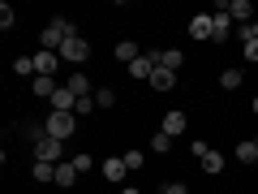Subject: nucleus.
I'll return each instance as SVG.
<instances>
[{
  "label": "nucleus",
  "instance_id": "nucleus-1",
  "mask_svg": "<svg viewBox=\"0 0 258 194\" xmlns=\"http://www.w3.org/2000/svg\"><path fill=\"white\" fill-rule=\"evenodd\" d=\"M69 35H78L74 22H69V18H52V22L43 26V35H39V47H43V52H60Z\"/></svg>",
  "mask_w": 258,
  "mask_h": 194
},
{
  "label": "nucleus",
  "instance_id": "nucleus-2",
  "mask_svg": "<svg viewBox=\"0 0 258 194\" xmlns=\"http://www.w3.org/2000/svg\"><path fill=\"white\" fill-rule=\"evenodd\" d=\"M43 129H47V134H52V138H74V134H78V117H74V112H47V117H43Z\"/></svg>",
  "mask_w": 258,
  "mask_h": 194
},
{
  "label": "nucleus",
  "instance_id": "nucleus-3",
  "mask_svg": "<svg viewBox=\"0 0 258 194\" xmlns=\"http://www.w3.org/2000/svg\"><path fill=\"white\" fill-rule=\"evenodd\" d=\"M35 160H43V164H64V142L52 138V134H43V138L35 142Z\"/></svg>",
  "mask_w": 258,
  "mask_h": 194
},
{
  "label": "nucleus",
  "instance_id": "nucleus-4",
  "mask_svg": "<svg viewBox=\"0 0 258 194\" xmlns=\"http://www.w3.org/2000/svg\"><path fill=\"white\" fill-rule=\"evenodd\" d=\"M86 56H91V43H86L82 35H69V39H64V47H60V61H69V65H82Z\"/></svg>",
  "mask_w": 258,
  "mask_h": 194
},
{
  "label": "nucleus",
  "instance_id": "nucleus-5",
  "mask_svg": "<svg viewBox=\"0 0 258 194\" xmlns=\"http://www.w3.org/2000/svg\"><path fill=\"white\" fill-rule=\"evenodd\" d=\"M215 9H224L232 22H241V26H249V22H254V5H249V0H220Z\"/></svg>",
  "mask_w": 258,
  "mask_h": 194
},
{
  "label": "nucleus",
  "instance_id": "nucleus-6",
  "mask_svg": "<svg viewBox=\"0 0 258 194\" xmlns=\"http://www.w3.org/2000/svg\"><path fill=\"white\" fill-rule=\"evenodd\" d=\"M56 69H60V52H43L39 47L35 52V78H52Z\"/></svg>",
  "mask_w": 258,
  "mask_h": 194
},
{
  "label": "nucleus",
  "instance_id": "nucleus-7",
  "mask_svg": "<svg viewBox=\"0 0 258 194\" xmlns=\"http://www.w3.org/2000/svg\"><path fill=\"white\" fill-rule=\"evenodd\" d=\"M99 173H103V181H112V185H116V181H125L129 164H125V156H108V160L99 164Z\"/></svg>",
  "mask_w": 258,
  "mask_h": 194
},
{
  "label": "nucleus",
  "instance_id": "nucleus-8",
  "mask_svg": "<svg viewBox=\"0 0 258 194\" xmlns=\"http://www.w3.org/2000/svg\"><path fill=\"white\" fill-rule=\"evenodd\" d=\"M189 39H215V18L211 13H194L189 18Z\"/></svg>",
  "mask_w": 258,
  "mask_h": 194
},
{
  "label": "nucleus",
  "instance_id": "nucleus-9",
  "mask_svg": "<svg viewBox=\"0 0 258 194\" xmlns=\"http://www.w3.org/2000/svg\"><path fill=\"white\" fill-rule=\"evenodd\" d=\"M185 129H189V117H185V112H164V125H159V134H168V138H181Z\"/></svg>",
  "mask_w": 258,
  "mask_h": 194
},
{
  "label": "nucleus",
  "instance_id": "nucleus-10",
  "mask_svg": "<svg viewBox=\"0 0 258 194\" xmlns=\"http://www.w3.org/2000/svg\"><path fill=\"white\" fill-rule=\"evenodd\" d=\"M64 86H69V91H74L78 100H86V95H95V82H91V78L82 74V69H74V74H69V82H64Z\"/></svg>",
  "mask_w": 258,
  "mask_h": 194
},
{
  "label": "nucleus",
  "instance_id": "nucleus-11",
  "mask_svg": "<svg viewBox=\"0 0 258 194\" xmlns=\"http://www.w3.org/2000/svg\"><path fill=\"white\" fill-rule=\"evenodd\" d=\"M47 104H52V112H74V108H78V95H74L69 86L60 82V91H56V95H52Z\"/></svg>",
  "mask_w": 258,
  "mask_h": 194
},
{
  "label": "nucleus",
  "instance_id": "nucleus-12",
  "mask_svg": "<svg viewBox=\"0 0 258 194\" xmlns=\"http://www.w3.org/2000/svg\"><path fill=\"white\" fill-rule=\"evenodd\" d=\"M181 65H185L181 47H164V52H159V69H172V74H181Z\"/></svg>",
  "mask_w": 258,
  "mask_h": 194
},
{
  "label": "nucleus",
  "instance_id": "nucleus-13",
  "mask_svg": "<svg viewBox=\"0 0 258 194\" xmlns=\"http://www.w3.org/2000/svg\"><path fill=\"white\" fill-rule=\"evenodd\" d=\"M112 52H116V61H125V65H134V61H138V56H142V47L134 43V39H125V43H116V47H112Z\"/></svg>",
  "mask_w": 258,
  "mask_h": 194
},
{
  "label": "nucleus",
  "instance_id": "nucleus-14",
  "mask_svg": "<svg viewBox=\"0 0 258 194\" xmlns=\"http://www.w3.org/2000/svg\"><path fill=\"white\" fill-rule=\"evenodd\" d=\"M30 91H35L39 100H52V95L60 91V82H56V78H35V82H30Z\"/></svg>",
  "mask_w": 258,
  "mask_h": 194
},
{
  "label": "nucleus",
  "instance_id": "nucleus-15",
  "mask_svg": "<svg viewBox=\"0 0 258 194\" xmlns=\"http://www.w3.org/2000/svg\"><path fill=\"white\" fill-rule=\"evenodd\" d=\"M211 18H215V43H224V39L232 35V18H228V13H224V9H215Z\"/></svg>",
  "mask_w": 258,
  "mask_h": 194
},
{
  "label": "nucleus",
  "instance_id": "nucleus-16",
  "mask_svg": "<svg viewBox=\"0 0 258 194\" xmlns=\"http://www.w3.org/2000/svg\"><path fill=\"white\" fill-rule=\"evenodd\" d=\"M151 86H155V91H172L176 74H172V69H155V74H151Z\"/></svg>",
  "mask_w": 258,
  "mask_h": 194
},
{
  "label": "nucleus",
  "instance_id": "nucleus-17",
  "mask_svg": "<svg viewBox=\"0 0 258 194\" xmlns=\"http://www.w3.org/2000/svg\"><path fill=\"white\" fill-rule=\"evenodd\" d=\"M198 164H203V173H211V177H220V173H224V156H220V151H207Z\"/></svg>",
  "mask_w": 258,
  "mask_h": 194
},
{
  "label": "nucleus",
  "instance_id": "nucleus-18",
  "mask_svg": "<svg viewBox=\"0 0 258 194\" xmlns=\"http://www.w3.org/2000/svg\"><path fill=\"white\" fill-rule=\"evenodd\" d=\"M237 160H241V164H258V142L254 138L237 142Z\"/></svg>",
  "mask_w": 258,
  "mask_h": 194
},
{
  "label": "nucleus",
  "instance_id": "nucleus-19",
  "mask_svg": "<svg viewBox=\"0 0 258 194\" xmlns=\"http://www.w3.org/2000/svg\"><path fill=\"white\" fill-rule=\"evenodd\" d=\"M35 181H39V185H56V164H43V160H35Z\"/></svg>",
  "mask_w": 258,
  "mask_h": 194
},
{
  "label": "nucleus",
  "instance_id": "nucleus-20",
  "mask_svg": "<svg viewBox=\"0 0 258 194\" xmlns=\"http://www.w3.org/2000/svg\"><path fill=\"white\" fill-rule=\"evenodd\" d=\"M74 181H78V168H74V160L56 164V185H74Z\"/></svg>",
  "mask_w": 258,
  "mask_h": 194
},
{
  "label": "nucleus",
  "instance_id": "nucleus-21",
  "mask_svg": "<svg viewBox=\"0 0 258 194\" xmlns=\"http://www.w3.org/2000/svg\"><path fill=\"white\" fill-rule=\"evenodd\" d=\"M241 82H245V74H241L237 65H232V69H224V74H220V86H224V91H237Z\"/></svg>",
  "mask_w": 258,
  "mask_h": 194
},
{
  "label": "nucleus",
  "instance_id": "nucleus-22",
  "mask_svg": "<svg viewBox=\"0 0 258 194\" xmlns=\"http://www.w3.org/2000/svg\"><path fill=\"white\" fill-rule=\"evenodd\" d=\"M13 74L18 78H35V56H18V61H13Z\"/></svg>",
  "mask_w": 258,
  "mask_h": 194
},
{
  "label": "nucleus",
  "instance_id": "nucleus-23",
  "mask_svg": "<svg viewBox=\"0 0 258 194\" xmlns=\"http://www.w3.org/2000/svg\"><path fill=\"white\" fill-rule=\"evenodd\" d=\"M95 104H99V108H112V104H116V91H112V86H99V91H95Z\"/></svg>",
  "mask_w": 258,
  "mask_h": 194
},
{
  "label": "nucleus",
  "instance_id": "nucleus-24",
  "mask_svg": "<svg viewBox=\"0 0 258 194\" xmlns=\"http://www.w3.org/2000/svg\"><path fill=\"white\" fill-rule=\"evenodd\" d=\"M151 151H155V156H168V151H172V138H168V134H155V138H151Z\"/></svg>",
  "mask_w": 258,
  "mask_h": 194
},
{
  "label": "nucleus",
  "instance_id": "nucleus-25",
  "mask_svg": "<svg viewBox=\"0 0 258 194\" xmlns=\"http://www.w3.org/2000/svg\"><path fill=\"white\" fill-rule=\"evenodd\" d=\"M74 168H78V173H91V168H95V156H86V151H74Z\"/></svg>",
  "mask_w": 258,
  "mask_h": 194
},
{
  "label": "nucleus",
  "instance_id": "nucleus-26",
  "mask_svg": "<svg viewBox=\"0 0 258 194\" xmlns=\"http://www.w3.org/2000/svg\"><path fill=\"white\" fill-rule=\"evenodd\" d=\"M95 108H99V104H95V95H86V100H78V108H74V117H91Z\"/></svg>",
  "mask_w": 258,
  "mask_h": 194
},
{
  "label": "nucleus",
  "instance_id": "nucleus-27",
  "mask_svg": "<svg viewBox=\"0 0 258 194\" xmlns=\"http://www.w3.org/2000/svg\"><path fill=\"white\" fill-rule=\"evenodd\" d=\"M241 56H245L249 65H258V39H245V43H241Z\"/></svg>",
  "mask_w": 258,
  "mask_h": 194
},
{
  "label": "nucleus",
  "instance_id": "nucleus-28",
  "mask_svg": "<svg viewBox=\"0 0 258 194\" xmlns=\"http://www.w3.org/2000/svg\"><path fill=\"white\" fill-rule=\"evenodd\" d=\"M125 164H129V173H138V168L147 164V156H142V151H125Z\"/></svg>",
  "mask_w": 258,
  "mask_h": 194
},
{
  "label": "nucleus",
  "instance_id": "nucleus-29",
  "mask_svg": "<svg viewBox=\"0 0 258 194\" xmlns=\"http://www.w3.org/2000/svg\"><path fill=\"white\" fill-rule=\"evenodd\" d=\"M13 22H18V13H13V9H9V5H0V26L9 30V26H13Z\"/></svg>",
  "mask_w": 258,
  "mask_h": 194
},
{
  "label": "nucleus",
  "instance_id": "nucleus-30",
  "mask_svg": "<svg viewBox=\"0 0 258 194\" xmlns=\"http://www.w3.org/2000/svg\"><path fill=\"white\" fill-rule=\"evenodd\" d=\"M245 39H258V18L249 22V26H241V43H245Z\"/></svg>",
  "mask_w": 258,
  "mask_h": 194
},
{
  "label": "nucleus",
  "instance_id": "nucleus-31",
  "mask_svg": "<svg viewBox=\"0 0 258 194\" xmlns=\"http://www.w3.org/2000/svg\"><path fill=\"white\" fill-rule=\"evenodd\" d=\"M189 151H194V156H198V160H203V156H207V151H211V147H207L203 138H194V142H189Z\"/></svg>",
  "mask_w": 258,
  "mask_h": 194
},
{
  "label": "nucleus",
  "instance_id": "nucleus-32",
  "mask_svg": "<svg viewBox=\"0 0 258 194\" xmlns=\"http://www.w3.org/2000/svg\"><path fill=\"white\" fill-rule=\"evenodd\" d=\"M164 194H189V190H185V181H168V185H164Z\"/></svg>",
  "mask_w": 258,
  "mask_h": 194
},
{
  "label": "nucleus",
  "instance_id": "nucleus-33",
  "mask_svg": "<svg viewBox=\"0 0 258 194\" xmlns=\"http://www.w3.org/2000/svg\"><path fill=\"white\" fill-rule=\"evenodd\" d=\"M120 194H142V190H138V185H125V190H120Z\"/></svg>",
  "mask_w": 258,
  "mask_h": 194
},
{
  "label": "nucleus",
  "instance_id": "nucleus-34",
  "mask_svg": "<svg viewBox=\"0 0 258 194\" xmlns=\"http://www.w3.org/2000/svg\"><path fill=\"white\" fill-rule=\"evenodd\" d=\"M254 117H258V95H254Z\"/></svg>",
  "mask_w": 258,
  "mask_h": 194
},
{
  "label": "nucleus",
  "instance_id": "nucleus-35",
  "mask_svg": "<svg viewBox=\"0 0 258 194\" xmlns=\"http://www.w3.org/2000/svg\"><path fill=\"white\" fill-rule=\"evenodd\" d=\"M151 194H164V190H151Z\"/></svg>",
  "mask_w": 258,
  "mask_h": 194
},
{
  "label": "nucleus",
  "instance_id": "nucleus-36",
  "mask_svg": "<svg viewBox=\"0 0 258 194\" xmlns=\"http://www.w3.org/2000/svg\"><path fill=\"white\" fill-rule=\"evenodd\" d=\"M254 142H258V134H254Z\"/></svg>",
  "mask_w": 258,
  "mask_h": 194
},
{
  "label": "nucleus",
  "instance_id": "nucleus-37",
  "mask_svg": "<svg viewBox=\"0 0 258 194\" xmlns=\"http://www.w3.org/2000/svg\"><path fill=\"white\" fill-rule=\"evenodd\" d=\"M254 168H258V164H254Z\"/></svg>",
  "mask_w": 258,
  "mask_h": 194
}]
</instances>
